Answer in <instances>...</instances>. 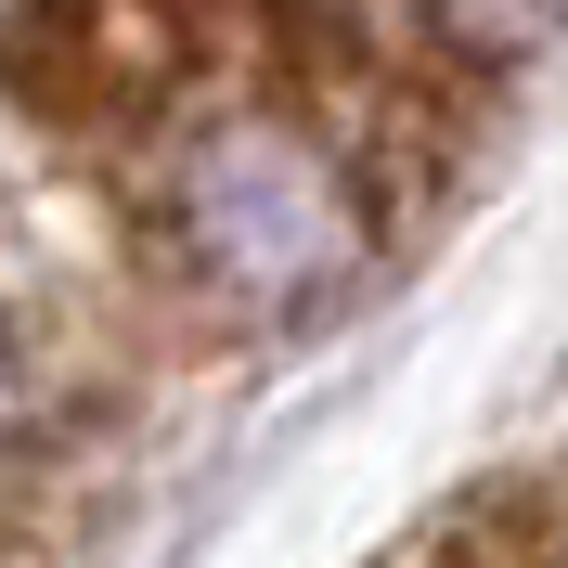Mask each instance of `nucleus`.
<instances>
[{
	"label": "nucleus",
	"mask_w": 568,
	"mask_h": 568,
	"mask_svg": "<svg viewBox=\"0 0 568 568\" xmlns=\"http://www.w3.org/2000/svg\"><path fill=\"white\" fill-rule=\"evenodd\" d=\"M0 104L194 336H297L465 194L504 52L453 0H0Z\"/></svg>",
	"instance_id": "obj_1"
},
{
	"label": "nucleus",
	"mask_w": 568,
	"mask_h": 568,
	"mask_svg": "<svg viewBox=\"0 0 568 568\" xmlns=\"http://www.w3.org/2000/svg\"><path fill=\"white\" fill-rule=\"evenodd\" d=\"M375 568H568V439L465 478L453 504H426Z\"/></svg>",
	"instance_id": "obj_2"
}]
</instances>
